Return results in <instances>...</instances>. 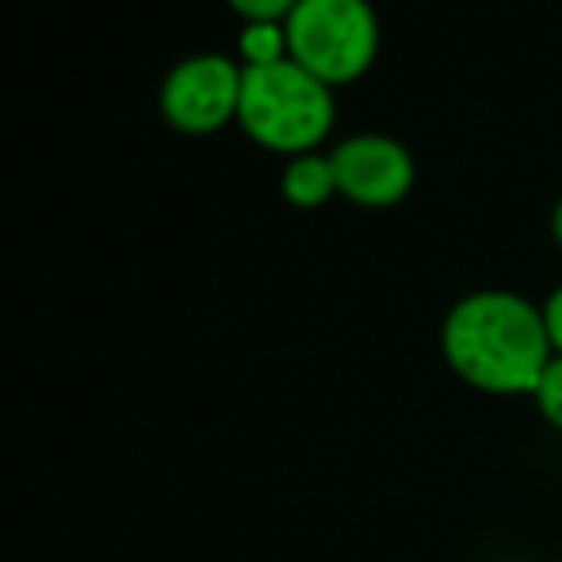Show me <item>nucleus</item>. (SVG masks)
Returning a JSON list of instances; mask_svg holds the SVG:
<instances>
[{
	"instance_id": "f257e3e1",
	"label": "nucleus",
	"mask_w": 562,
	"mask_h": 562,
	"mask_svg": "<svg viewBox=\"0 0 562 562\" xmlns=\"http://www.w3.org/2000/svg\"><path fill=\"white\" fill-rule=\"evenodd\" d=\"M440 356L471 391L532 398L555 348L532 299L509 288H482L451 303L440 322Z\"/></svg>"
},
{
	"instance_id": "f03ea898",
	"label": "nucleus",
	"mask_w": 562,
	"mask_h": 562,
	"mask_svg": "<svg viewBox=\"0 0 562 562\" xmlns=\"http://www.w3.org/2000/svg\"><path fill=\"white\" fill-rule=\"evenodd\" d=\"M334 89L314 74H306L299 61L283 58L276 66H241L237 123L265 149L288 157L314 154L334 131Z\"/></svg>"
},
{
	"instance_id": "7ed1b4c3",
	"label": "nucleus",
	"mask_w": 562,
	"mask_h": 562,
	"mask_svg": "<svg viewBox=\"0 0 562 562\" xmlns=\"http://www.w3.org/2000/svg\"><path fill=\"white\" fill-rule=\"evenodd\" d=\"M283 27H288V58L329 89L360 81L375 66L383 43L371 0H299Z\"/></svg>"
},
{
	"instance_id": "20e7f679",
	"label": "nucleus",
	"mask_w": 562,
	"mask_h": 562,
	"mask_svg": "<svg viewBox=\"0 0 562 562\" xmlns=\"http://www.w3.org/2000/svg\"><path fill=\"white\" fill-rule=\"evenodd\" d=\"M337 195L368 211L398 207L417 184L414 154L391 134H352L329 154Z\"/></svg>"
},
{
	"instance_id": "39448f33",
	"label": "nucleus",
	"mask_w": 562,
	"mask_h": 562,
	"mask_svg": "<svg viewBox=\"0 0 562 562\" xmlns=\"http://www.w3.org/2000/svg\"><path fill=\"white\" fill-rule=\"evenodd\" d=\"M241 66L226 54H195L180 61L161 85V112L188 134H211L237 119Z\"/></svg>"
},
{
	"instance_id": "423d86ee",
	"label": "nucleus",
	"mask_w": 562,
	"mask_h": 562,
	"mask_svg": "<svg viewBox=\"0 0 562 562\" xmlns=\"http://www.w3.org/2000/svg\"><path fill=\"white\" fill-rule=\"evenodd\" d=\"M283 200L291 207H303V211H314L322 203H329L337 195V172H334V161L329 154H299L288 161L283 169Z\"/></svg>"
},
{
	"instance_id": "0eeeda50",
	"label": "nucleus",
	"mask_w": 562,
	"mask_h": 562,
	"mask_svg": "<svg viewBox=\"0 0 562 562\" xmlns=\"http://www.w3.org/2000/svg\"><path fill=\"white\" fill-rule=\"evenodd\" d=\"M237 50L245 58V69L276 66V61L288 58V27L283 23H245Z\"/></svg>"
},
{
	"instance_id": "6e6552de",
	"label": "nucleus",
	"mask_w": 562,
	"mask_h": 562,
	"mask_svg": "<svg viewBox=\"0 0 562 562\" xmlns=\"http://www.w3.org/2000/svg\"><path fill=\"white\" fill-rule=\"evenodd\" d=\"M532 402L543 422L555 432H562V356H551V363L543 368L540 383H536V391H532Z\"/></svg>"
},
{
	"instance_id": "1a4fd4ad",
	"label": "nucleus",
	"mask_w": 562,
	"mask_h": 562,
	"mask_svg": "<svg viewBox=\"0 0 562 562\" xmlns=\"http://www.w3.org/2000/svg\"><path fill=\"white\" fill-rule=\"evenodd\" d=\"M295 4L299 0H229V8L249 23H288Z\"/></svg>"
},
{
	"instance_id": "9d476101",
	"label": "nucleus",
	"mask_w": 562,
	"mask_h": 562,
	"mask_svg": "<svg viewBox=\"0 0 562 562\" xmlns=\"http://www.w3.org/2000/svg\"><path fill=\"white\" fill-rule=\"evenodd\" d=\"M540 311H543V326H548L551 348H555V356H562V283L543 299Z\"/></svg>"
},
{
	"instance_id": "9b49d317",
	"label": "nucleus",
	"mask_w": 562,
	"mask_h": 562,
	"mask_svg": "<svg viewBox=\"0 0 562 562\" xmlns=\"http://www.w3.org/2000/svg\"><path fill=\"white\" fill-rule=\"evenodd\" d=\"M551 237H555V245L562 249V195L555 200V207H551Z\"/></svg>"
}]
</instances>
